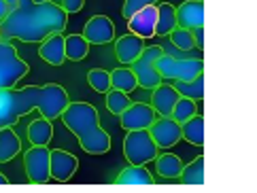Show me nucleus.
Listing matches in <instances>:
<instances>
[{"instance_id": "obj_7", "label": "nucleus", "mask_w": 257, "mask_h": 193, "mask_svg": "<svg viewBox=\"0 0 257 193\" xmlns=\"http://www.w3.org/2000/svg\"><path fill=\"white\" fill-rule=\"evenodd\" d=\"M162 53H164V49L160 47V45H151V47H147L145 45V49L141 51V55L130 64L139 87L153 89V87H158L162 83L160 72H158V68H155V60H158Z\"/></svg>"}, {"instance_id": "obj_18", "label": "nucleus", "mask_w": 257, "mask_h": 193, "mask_svg": "<svg viewBox=\"0 0 257 193\" xmlns=\"http://www.w3.org/2000/svg\"><path fill=\"white\" fill-rule=\"evenodd\" d=\"M22 153V140L11 125L0 127V163H9Z\"/></svg>"}, {"instance_id": "obj_36", "label": "nucleus", "mask_w": 257, "mask_h": 193, "mask_svg": "<svg viewBox=\"0 0 257 193\" xmlns=\"http://www.w3.org/2000/svg\"><path fill=\"white\" fill-rule=\"evenodd\" d=\"M34 0H17V5L15 7H28V5H32Z\"/></svg>"}, {"instance_id": "obj_22", "label": "nucleus", "mask_w": 257, "mask_h": 193, "mask_svg": "<svg viewBox=\"0 0 257 193\" xmlns=\"http://www.w3.org/2000/svg\"><path fill=\"white\" fill-rule=\"evenodd\" d=\"M26 134H28L30 144H49L53 138V121L45 117L34 119L32 123H28L26 127Z\"/></svg>"}, {"instance_id": "obj_13", "label": "nucleus", "mask_w": 257, "mask_h": 193, "mask_svg": "<svg viewBox=\"0 0 257 193\" xmlns=\"http://www.w3.org/2000/svg\"><path fill=\"white\" fill-rule=\"evenodd\" d=\"M155 24H158V9H155V5H147L127 17V28H130V32L139 34L145 41L155 36Z\"/></svg>"}, {"instance_id": "obj_1", "label": "nucleus", "mask_w": 257, "mask_h": 193, "mask_svg": "<svg viewBox=\"0 0 257 193\" xmlns=\"http://www.w3.org/2000/svg\"><path fill=\"white\" fill-rule=\"evenodd\" d=\"M68 91L60 83H47V85H26V87H9L0 89V127L15 125L22 117L32 110H39L41 117L56 121L62 110L66 108Z\"/></svg>"}, {"instance_id": "obj_2", "label": "nucleus", "mask_w": 257, "mask_h": 193, "mask_svg": "<svg viewBox=\"0 0 257 193\" xmlns=\"http://www.w3.org/2000/svg\"><path fill=\"white\" fill-rule=\"evenodd\" d=\"M68 26V13L53 3L41 0L28 7H15L0 22V34L5 41L22 43H41L49 34L64 32Z\"/></svg>"}, {"instance_id": "obj_25", "label": "nucleus", "mask_w": 257, "mask_h": 193, "mask_svg": "<svg viewBox=\"0 0 257 193\" xmlns=\"http://www.w3.org/2000/svg\"><path fill=\"white\" fill-rule=\"evenodd\" d=\"M174 89L179 91V96L191 98L198 102V100L204 98V72L191 81H174Z\"/></svg>"}, {"instance_id": "obj_30", "label": "nucleus", "mask_w": 257, "mask_h": 193, "mask_svg": "<svg viewBox=\"0 0 257 193\" xmlns=\"http://www.w3.org/2000/svg\"><path fill=\"white\" fill-rule=\"evenodd\" d=\"M87 83L98 94H106V91L111 89V72H106L102 68H91L87 72Z\"/></svg>"}, {"instance_id": "obj_20", "label": "nucleus", "mask_w": 257, "mask_h": 193, "mask_svg": "<svg viewBox=\"0 0 257 193\" xmlns=\"http://www.w3.org/2000/svg\"><path fill=\"white\" fill-rule=\"evenodd\" d=\"M117 185H153V176L151 172L145 168V165H136V163H130L127 168H123L121 172L117 174L115 178Z\"/></svg>"}, {"instance_id": "obj_15", "label": "nucleus", "mask_w": 257, "mask_h": 193, "mask_svg": "<svg viewBox=\"0 0 257 193\" xmlns=\"http://www.w3.org/2000/svg\"><path fill=\"white\" fill-rule=\"evenodd\" d=\"M143 49H145V39H141V36L134 34V32H127L115 41V55L123 66H130V64L141 55Z\"/></svg>"}, {"instance_id": "obj_19", "label": "nucleus", "mask_w": 257, "mask_h": 193, "mask_svg": "<svg viewBox=\"0 0 257 193\" xmlns=\"http://www.w3.org/2000/svg\"><path fill=\"white\" fill-rule=\"evenodd\" d=\"M155 172H158V176H162L164 180H174L181 176V170H183V161L179 155L174 153H158L155 155Z\"/></svg>"}, {"instance_id": "obj_37", "label": "nucleus", "mask_w": 257, "mask_h": 193, "mask_svg": "<svg viewBox=\"0 0 257 193\" xmlns=\"http://www.w3.org/2000/svg\"><path fill=\"white\" fill-rule=\"evenodd\" d=\"M7 182H9V178L5 176V174H3V172H0V185H7Z\"/></svg>"}, {"instance_id": "obj_33", "label": "nucleus", "mask_w": 257, "mask_h": 193, "mask_svg": "<svg viewBox=\"0 0 257 193\" xmlns=\"http://www.w3.org/2000/svg\"><path fill=\"white\" fill-rule=\"evenodd\" d=\"M60 7H62L68 15H72V13H79L81 9L85 7V0H62Z\"/></svg>"}, {"instance_id": "obj_21", "label": "nucleus", "mask_w": 257, "mask_h": 193, "mask_svg": "<svg viewBox=\"0 0 257 193\" xmlns=\"http://www.w3.org/2000/svg\"><path fill=\"white\" fill-rule=\"evenodd\" d=\"M158 24H155V36H168L177 28V7L170 3H158Z\"/></svg>"}, {"instance_id": "obj_5", "label": "nucleus", "mask_w": 257, "mask_h": 193, "mask_svg": "<svg viewBox=\"0 0 257 193\" xmlns=\"http://www.w3.org/2000/svg\"><path fill=\"white\" fill-rule=\"evenodd\" d=\"M30 66L26 64L17 49L5 39L0 41V89L15 87L26 75H28Z\"/></svg>"}, {"instance_id": "obj_9", "label": "nucleus", "mask_w": 257, "mask_h": 193, "mask_svg": "<svg viewBox=\"0 0 257 193\" xmlns=\"http://www.w3.org/2000/svg\"><path fill=\"white\" fill-rule=\"evenodd\" d=\"M155 119H158V115H155L153 106L145 104V102H134L119 115V121H121V127L125 132L149 130V125L155 121Z\"/></svg>"}, {"instance_id": "obj_23", "label": "nucleus", "mask_w": 257, "mask_h": 193, "mask_svg": "<svg viewBox=\"0 0 257 193\" xmlns=\"http://www.w3.org/2000/svg\"><path fill=\"white\" fill-rule=\"evenodd\" d=\"M181 136L194 146L204 144V117L196 113L194 117H189L187 121H183L181 123Z\"/></svg>"}, {"instance_id": "obj_29", "label": "nucleus", "mask_w": 257, "mask_h": 193, "mask_svg": "<svg viewBox=\"0 0 257 193\" xmlns=\"http://www.w3.org/2000/svg\"><path fill=\"white\" fill-rule=\"evenodd\" d=\"M196 113H198V104H196V100H191V98H183V96H181V98L177 100V104H174L170 117L174 119V121L183 123V121H187L189 117H194Z\"/></svg>"}, {"instance_id": "obj_28", "label": "nucleus", "mask_w": 257, "mask_h": 193, "mask_svg": "<svg viewBox=\"0 0 257 193\" xmlns=\"http://www.w3.org/2000/svg\"><path fill=\"white\" fill-rule=\"evenodd\" d=\"M130 104H132V100H130V96H127L125 91H119L115 87H111V89L106 91V108L111 110L113 115L119 117Z\"/></svg>"}, {"instance_id": "obj_27", "label": "nucleus", "mask_w": 257, "mask_h": 193, "mask_svg": "<svg viewBox=\"0 0 257 193\" xmlns=\"http://www.w3.org/2000/svg\"><path fill=\"white\" fill-rule=\"evenodd\" d=\"M111 87L119 89V91H125V94H130V91H134L136 87H139V83H136V77L132 68H115L111 72Z\"/></svg>"}, {"instance_id": "obj_24", "label": "nucleus", "mask_w": 257, "mask_h": 193, "mask_svg": "<svg viewBox=\"0 0 257 193\" xmlns=\"http://www.w3.org/2000/svg\"><path fill=\"white\" fill-rule=\"evenodd\" d=\"M64 51H66V60L81 62L87 58L89 43L83 34H68V36H64Z\"/></svg>"}, {"instance_id": "obj_8", "label": "nucleus", "mask_w": 257, "mask_h": 193, "mask_svg": "<svg viewBox=\"0 0 257 193\" xmlns=\"http://www.w3.org/2000/svg\"><path fill=\"white\" fill-rule=\"evenodd\" d=\"M24 168L26 176L34 185H45L51 178L49 172V149L47 144H32L28 151L24 153Z\"/></svg>"}, {"instance_id": "obj_34", "label": "nucleus", "mask_w": 257, "mask_h": 193, "mask_svg": "<svg viewBox=\"0 0 257 193\" xmlns=\"http://www.w3.org/2000/svg\"><path fill=\"white\" fill-rule=\"evenodd\" d=\"M191 36H194V45H196V47L204 49V26L194 28V30H191Z\"/></svg>"}, {"instance_id": "obj_35", "label": "nucleus", "mask_w": 257, "mask_h": 193, "mask_svg": "<svg viewBox=\"0 0 257 193\" xmlns=\"http://www.w3.org/2000/svg\"><path fill=\"white\" fill-rule=\"evenodd\" d=\"M9 11H11V7H9L7 0H0V22L5 20V17L9 15Z\"/></svg>"}, {"instance_id": "obj_14", "label": "nucleus", "mask_w": 257, "mask_h": 193, "mask_svg": "<svg viewBox=\"0 0 257 193\" xmlns=\"http://www.w3.org/2000/svg\"><path fill=\"white\" fill-rule=\"evenodd\" d=\"M151 91H153V94H151V106L155 110V115L170 117L174 104H177V100L181 98L179 91L174 89V85H170V83H164V81L160 83L158 87H153Z\"/></svg>"}, {"instance_id": "obj_32", "label": "nucleus", "mask_w": 257, "mask_h": 193, "mask_svg": "<svg viewBox=\"0 0 257 193\" xmlns=\"http://www.w3.org/2000/svg\"><path fill=\"white\" fill-rule=\"evenodd\" d=\"M160 0H123V9H121V13H123V17L127 20L132 13H136L139 9H143V7H147V5H158Z\"/></svg>"}, {"instance_id": "obj_16", "label": "nucleus", "mask_w": 257, "mask_h": 193, "mask_svg": "<svg viewBox=\"0 0 257 193\" xmlns=\"http://www.w3.org/2000/svg\"><path fill=\"white\" fill-rule=\"evenodd\" d=\"M177 24L187 30L204 26V3L202 0H185L177 7Z\"/></svg>"}, {"instance_id": "obj_26", "label": "nucleus", "mask_w": 257, "mask_h": 193, "mask_svg": "<svg viewBox=\"0 0 257 193\" xmlns=\"http://www.w3.org/2000/svg\"><path fill=\"white\" fill-rule=\"evenodd\" d=\"M179 178L185 182V185H204V157L198 155L194 161L183 165Z\"/></svg>"}, {"instance_id": "obj_6", "label": "nucleus", "mask_w": 257, "mask_h": 193, "mask_svg": "<svg viewBox=\"0 0 257 193\" xmlns=\"http://www.w3.org/2000/svg\"><path fill=\"white\" fill-rule=\"evenodd\" d=\"M158 151L160 149L153 142L149 130H132V132H127L123 140V157L127 159V163L147 165L149 161L155 159Z\"/></svg>"}, {"instance_id": "obj_31", "label": "nucleus", "mask_w": 257, "mask_h": 193, "mask_svg": "<svg viewBox=\"0 0 257 193\" xmlns=\"http://www.w3.org/2000/svg\"><path fill=\"white\" fill-rule=\"evenodd\" d=\"M168 36H170V43L179 51H191L196 47V45H194V36H191V30H187V28L177 26Z\"/></svg>"}, {"instance_id": "obj_11", "label": "nucleus", "mask_w": 257, "mask_h": 193, "mask_svg": "<svg viewBox=\"0 0 257 193\" xmlns=\"http://www.w3.org/2000/svg\"><path fill=\"white\" fill-rule=\"evenodd\" d=\"M79 168V159L68 151L53 149L49 151V172L51 178L58 182H66L75 176V172Z\"/></svg>"}, {"instance_id": "obj_17", "label": "nucleus", "mask_w": 257, "mask_h": 193, "mask_svg": "<svg viewBox=\"0 0 257 193\" xmlns=\"http://www.w3.org/2000/svg\"><path fill=\"white\" fill-rule=\"evenodd\" d=\"M39 55L43 58V62H47L49 66H62L66 62V51H64V36L62 32L49 34L47 39L41 41L39 47Z\"/></svg>"}, {"instance_id": "obj_4", "label": "nucleus", "mask_w": 257, "mask_h": 193, "mask_svg": "<svg viewBox=\"0 0 257 193\" xmlns=\"http://www.w3.org/2000/svg\"><path fill=\"white\" fill-rule=\"evenodd\" d=\"M162 81H191L204 72V62L198 58H174V55L164 51L155 60Z\"/></svg>"}, {"instance_id": "obj_12", "label": "nucleus", "mask_w": 257, "mask_h": 193, "mask_svg": "<svg viewBox=\"0 0 257 193\" xmlns=\"http://www.w3.org/2000/svg\"><path fill=\"white\" fill-rule=\"evenodd\" d=\"M83 36L89 45H108L115 41V24L106 15H94L83 28Z\"/></svg>"}, {"instance_id": "obj_38", "label": "nucleus", "mask_w": 257, "mask_h": 193, "mask_svg": "<svg viewBox=\"0 0 257 193\" xmlns=\"http://www.w3.org/2000/svg\"><path fill=\"white\" fill-rule=\"evenodd\" d=\"M7 3H9V7H11V9H15V5H17V0H7Z\"/></svg>"}, {"instance_id": "obj_3", "label": "nucleus", "mask_w": 257, "mask_h": 193, "mask_svg": "<svg viewBox=\"0 0 257 193\" xmlns=\"http://www.w3.org/2000/svg\"><path fill=\"white\" fill-rule=\"evenodd\" d=\"M60 119L79 138L81 149L89 155H104L111 151V134L100 127L98 110L89 102H68Z\"/></svg>"}, {"instance_id": "obj_10", "label": "nucleus", "mask_w": 257, "mask_h": 193, "mask_svg": "<svg viewBox=\"0 0 257 193\" xmlns=\"http://www.w3.org/2000/svg\"><path fill=\"white\" fill-rule=\"evenodd\" d=\"M149 134L158 149H170V146L181 142V123L172 117H160L149 125Z\"/></svg>"}]
</instances>
